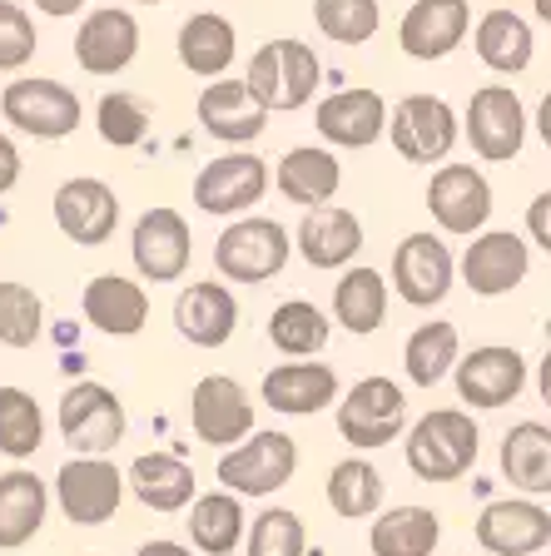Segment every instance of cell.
I'll return each instance as SVG.
<instances>
[{
    "instance_id": "bcb514c9",
    "label": "cell",
    "mask_w": 551,
    "mask_h": 556,
    "mask_svg": "<svg viewBox=\"0 0 551 556\" xmlns=\"http://www.w3.org/2000/svg\"><path fill=\"white\" fill-rule=\"evenodd\" d=\"M527 239L537 243L541 254H551V189H541L527 204Z\"/></svg>"
},
{
    "instance_id": "60d3db41",
    "label": "cell",
    "mask_w": 551,
    "mask_h": 556,
    "mask_svg": "<svg viewBox=\"0 0 551 556\" xmlns=\"http://www.w3.org/2000/svg\"><path fill=\"white\" fill-rule=\"evenodd\" d=\"M150 125H154V110H150V100L135 90H104L100 104H95V129H100V139L110 150H135V144H145Z\"/></svg>"
},
{
    "instance_id": "30bf717a",
    "label": "cell",
    "mask_w": 551,
    "mask_h": 556,
    "mask_svg": "<svg viewBox=\"0 0 551 556\" xmlns=\"http://www.w3.org/2000/svg\"><path fill=\"white\" fill-rule=\"evenodd\" d=\"M50 492H55V507L65 511L70 527H104V521L120 511L129 482H125V472H120L110 457L70 452L65 463H60L55 482H50Z\"/></svg>"
},
{
    "instance_id": "d6a6232c",
    "label": "cell",
    "mask_w": 551,
    "mask_h": 556,
    "mask_svg": "<svg viewBox=\"0 0 551 556\" xmlns=\"http://www.w3.org/2000/svg\"><path fill=\"white\" fill-rule=\"evenodd\" d=\"M174 50H179V65L189 70V75L218 80V75H229L234 55H239V30H234V21H224L218 11H195L179 25Z\"/></svg>"
},
{
    "instance_id": "db71d44e",
    "label": "cell",
    "mask_w": 551,
    "mask_h": 556,
    "mask_svg": "<svg viewBox=\"0 0 551 556\" xmlns=\"http://www.w3.org/2000/svg\"><path fill=\"white\" fill-rule=\"evenodd\" d=\"M531 5H537V21L551 25V0H531Z\"/></svg>"
},
{
    "instance_id": "f6af8a7d",
    "label": "cell",
    "mask_w": 551,
    "mask_h": 556,
    "mask_svg": "<svg viewBox=\"0 0 551 556\" xmlns=\"http://www.w3.org/2000/svg\"><path fill=\"white\" fill-rule=\"evenodd\" d=\"M35 50H40V35H35L30 11L15 5V0H0V70L21 75L35 60Z\"/></svg>"
},
{
    "instance_id": "836d02e7",
    "label": "cell",
    "mask_w": 551,
    "mask_h": 556,
    "mask_svg": "<svg viewBox=\"0 0 551 556\" xmlns=\"http://www.w3.org/2000/svg\"><path fill=\"white\" fill-rule=\"evenodd\" d=\"M437 542H442V517L433 507H417V502L378 511L367 527V552L373 556H433Z\"/></svg>"
},
{
    "instance_id": "8992f818",
    "label": "cell",
    "mask_w": 551,
    "mask_h": 556,
    "mask_svg": "<svg viewBox=\"0 0 551 556\" xmlns=\"http://www.w3.org/2000/svg\"><path fill=\"white\" fill-rule=\"evenodd\" d=\"M0 115H5L11 129H21V135L55 144V139H70L80 129L85 104L65 80H50V75H15V80L0 90Z\"/></svg>"
},
{
    "instance_id": "c3c4849f",
    "label": "cell",
    "mask_w": 551,
    "mask_h": 556,
    "mask_svg": "<svg viewBox=\"0 0 551 556\" xmlns=\"http://www.w3.org/2000/svg\"><path fill=\"white\" fill-rule=\"evenodd\" d=\"M135 556H199L189 542H170V536H154V542H145Z\"/></svg>"
},
{
    "instance_id": "277c9868",
    "label": "cell",
    "mask_w": 551,
    "mask_h": 556,
    "mask_svg": "<svg viewBox=\"0 0 551 556\" xmlns=\"http://www.w3.org/2000/svg\"><path fill=\"white\" fill-rule=\"evenodd\" d=\"M293 472H299V442L278 428H253L243 442L218 452L214 467L218 486H229L239 497H274L293 482Z\"/></svg>"
},
{
    "instance_id": "d590c367",
    "label": "cell",
    "mask_w": 551,
    "mask_h": 556,
    "mask_svg": "<svg viewBox=\"0 0 551 556\" xmlns=\"http://www.w3.org/2000/svg\"><path fill=\"white\" fill-rule=\"evenodd\" d=\"M388 318V278L367 264H348L334 283V324H343L353 338L378 333Z\"/></svg>"
},
{
    "instance_id": "d6986e66",
    "label": "cell",
    "mask_w": 551,
    "mask_h": 556,
    "mask_svg": "<svg viewBox=\"0 0 551 556\" xmlns=\"http://www.w3.org/2000/svg\"><path fill=\"white\" fill-rule=\"evenodd\" d=\"M50 214H55V229L65 233L70 243L100 249V243H110L120 229V194L104 185V179L75 174V179H65V185L55 189Z\"/></svg>"
},
{
    "instance_id": "f907efd6",
    "label": "cell",
    "mask_w": 551,
    "mask_h": 556,
    "mask_svg": "<svg viewBox=\"0 0 551 556\" xmlns=\"http://www.w3.org/2000/svg\"><path fill=\"white\" fill-rule=\"evenodd\" d=\"M531 125H537V139L551 150V90L537 100V115H531Z\"/></svg>"
},
{
    "instance_id": "8fae6325",
    "label": "cell",
    "mask_w": 551,
    "mask_h": 556,
    "mask_svg": "<svg viewBox=\"0 0 551 556\" xmlns=\"http://www.w3.org/2000/svg\"><path fill=\"white\" fill-rule=\"evenodd\" d=\"M268 185H274L268 160L243 144V150H229V154H218V160H209L204 169L195 174V204L204 208V214H214V219H239L253 204H264Z\"/></svg>"
},
{
    "instance_id": "4316f807",
    "label": "cell",
    "mask_w": 551,
    "mask_h": 556,
    "mask_svg": "<svg viewBox=\"0 0 551 556\" xmlns=\"http://www.w3.org/2000/svg\"><path fill=\"white\" fill-rule=\"evenodd\" d=\"M85 324L100 328L110 338H135L150 324V293L129 274H95L80 293Z\"/></svg>"
},
{
    "instance_id": "7402d4cb",
    "label": "cell",
    "mask_w": 551,
    "mask_h": 556,
    "mask_svg": "<svg viewBox=\"0 0 551 556\" xmlns=\"http://www.w3.org/2000/svg\"><path fill=\"white\" fill-rule=\"evenodd\" d=\"M472 532L487 556H541V546L551 542V511L522 492V497L487 502Z\"/></svg>"
},
{
    "instance_id": "1f68e13d",
    "label": "cell",
    "mask_w": 551,
    "mask_h": 556,
    "mask_svg": "<svg viewBox=\"0 0 551 556\" xmlns=\"http://www.w3.org/2000/svg\"><path fill=\"white\" fill-rule=\"evenodd\" d=\"M472 50L492 75H522L537 55V30H531L527 15L506 11V5H492V11L477 21L472 30Z\"/></svg>"
},
{
    "instance_id": "9c48e42d",
    "label": "cell",
    "mask_w": 551,
    "mask_h": 556,
    "mask_svg": "<svg viewBox=\"0 0 551 556\" xmlns=\"http://www.w3.org/2000/svg\"><path fill=\"white\" fill-rule=\"evenodd\" d=\"M527 104L512 85H483L472 90L467 110H462V139L483 164H512L527 144Z\"/></svg>"
},
{
    "instance_id": "83f0119b",
    "label": "cell",
    "mask_w": 551,
    "mask_h": 556,
    "mask_svg": "<svg viewBox=\"0 0 551 556\" xmlns=\"http://www.w3.org/2000/svg\"><path fill=\"white\" fill-rule=\"evenodd\" d=\"M50 482L30 472V467H11V472H0V552H21L40 536L50 517Z\"/></svg>"
},
{
    "instance_id": "8d00e7d4",
    "label": "cell",
    "mask_w": 551,
    "mask_h": 556,
    "mask_svg": "<svg viewBox=\"0 0 551 556\" xmlns=\"http://www.w3.org/2000/svg\"><path fill=\"white\" fill-rule=\"evenodd\" d=\"M323 497L334 507V517L343 521H367L383 511V497H388V486H383V472L378 463H367L363 452H348L343 463H334L328 482H323Z\"/></svg>"
},
{
    "instance_id": "f546056e",
    "label": "cell",
    "mask_w": 551,
    "mask_h": 556,
    "mask_svg": "<svg viewBox=\"0 0 551 556\" xmlns=\"http://www.w3.org/2000/svg\"><path fill=\"white\" fill-rule=\"evenodd\" d=\"M129 497L150 511H189L195 502V467L184 463L179 452H139L135 463L125 467Z\"/></svg>"
},
{
    "instance_id": "6da1fadb",
    "label": "cell",
    "mask_w": 551,
    "mask_h": 556,
    "mask_svg": "<svg viewBox=\"0 0 551 556\" xmlns=\"http://www.w3.org/2000/svg\"><path fill=\"white\" fill-rule=\"evenodd\" d=\"M483 432L462 407H433L402 432V457L417 482H462L477 467Z\"/></svg>"
},
{
    "instance_id": "ab89813d",
    "label": "cell",
    "mask_w": 551,
    "mask_h": 556,
    "mask_svg": "<svg viewBox=\"0 0 551 556\" xmlns=\"http://www.w3.org/2000/svg\"><path fill=\"white\" fill-rule=\"evenodd\" d=\"M46 447V407L35 403V393L5 382L0 388V452L11 463H30Z\"/></svg>"
},
{
    "instance_id": "603a6c76",
    "label": "cell",
    "mask_w": 551,
    "mask_h": 556,
    "mask_svg": "<svg viewBox=\"0 0 551 556\" xmlns=\"http://www.w3.org/2000/svg\"><path fill=\"white\" fill-rule=\"evenodd\" d=\"M472 30V5L467 0H413L408 15L398 21V50L408 60H448L452 50L467 40Z\"/></svg>"
},
{
    "instance_id": "f35d334b",
    "label": "cell",
    "mask_w": 551,
    "mask_h": 556,
    "mask_svg": "<svg viewBox=\"0 0 551 556\" xmlns=\"http://www.w3.org/2000/svg\"><path fill=\"white\" fill-rule=\"evenodd\" d=\"M328 338H334V318L309 299H288L268 313V343L284 358H318Z\"/></svg>"
},
{
    "instance_id": "b9f144b4",
    "label": "cell",
    "mask_w": 551,
    "mask_h": 556,
    "mask_svg": "<svg viewBox=\"0 0 551 556\" xmlns=\"http://www.w3.org/2000/svg\"><path fill=\"white\" fill-rule=\"evenodd\" d=\"M313 25L334 46H367L383 30L378 0H313Z\"/></svg>"
},
{
    "instance_id": "d4e9b609",
    "label": "cell",
    "mask_w": 551,
    "mask_h": 556,
    "mask_svg": "<svg viewBox=\"0 0 551 556\" xmlns=\"http://www.w3.org/2000/svg\"><path fill=\"white\" fill-rule=\"evenodd\" d=\"M174 328H179L184 343L195 348H224L239 328V299L224 278H195L184 283L179 299H174Z\"/></svg>"
},
{
    "instance_id": "7c38bea8",
    "label": "cell",
    "mask_w": 551,
    "mask_h": 556,
    "mask_svg": "<svg viewBox=\"0 0 551 556\" xmlns=\"http://www.w3.org/2000/svg\"><path fill=\"white\" fill-rule=\"evenodd\" d=\"M129 258H135V274L145 283H179L189 274V258H195L189 219L170 204L145 208L129 229Z\"/></svg>"
},
{
    "instance_id": "e575fe53",
    "label": "cell",
    "mask_w": 551,
    "mask_h": 556,
    "mask_svg": "<svg viewBox=\"0 0 551 556\" xmlns=\"http://www.w3.org/2000/svg\"><path fill=\"white\" fill-rule=\"evenodd\" d=\"M497 467L517 492L527 497H547L551 492V428L547 422H512L497 452Z\"/></svg>"
},
{
    "instance_id": "ee69618b",
    "label": "cell",
    "mask_w": 551,
    "mask_h": 556,
    "mask_svg": "<svg viewBox=\"0 0 551 556\" xmlns=\"http://www.w3.org/2000/svg\"><path fill=\"white\" fill-rule=\"evenodd\" d=\"M309 552V527L293 507H264L249 517V536H243V556H303Z\"/></svg>"
},
{
    "instance_id": "ffe728a7",
    "label": "cell",
    "mask_w": 551,
    "mask_h": 556,
    "mask_svg": "<svg viewBox=\"0 0 551 556\" xmlns=\"http://www.w3.org/2000/svg\"><path fill=\"white\" fill-rule=\"evenodd\" d=\"M189 428L209 447H234L253 432V397L243 393V382H234L229 372H209L195 382L189 393Z\"/></svg>"
},
{
    "instance_id": "74e56055",
    "label": "cell",
    "mask_w": 551,
    "mask_h": 556,
    "mask_svg": "<svg viewBox=\"0 0 551 556\" xmlns=\"http://www.w3.org/2000/svg\"><path fill=\"white\" fill-rule=\"evenodd\" d=\"M458 358H462V333L458 324H442V318L413 328L408 343H402V372H408L413 388H437L442 378H452Z\"/></svg>"
},
{
    "instance_id": "7a4b0ae2",
    "label": "cell",
    "mask_w": 551,
    "mask_h": 556,
    "mask_svg": "<svg viewBox=\"0 0 551 556\" xmlns=\"http://www.w3.org/2000/svg\"><path fill=\"white\" fill-rule=\"evenodd\" d=\"M293 258V233L264 214H239L214 239V268L224 283H268Z\"/></svg>"
},
{
    "instance_id": "9a60e30c",
    "label": "cell",
    "mask_w": 551,
    "mask_h": 556,
    "mask_svg": "<svg viewBox=\"0 0 551 556\" xmlns=\"http://www.w3.org/2000/svg\"><path fill=\"white\" fill-rule=\"evenodd\" d=\"M458 274L477 299H502V293L522 289L531 274V243L512 229H483L472 233L467 254L458 258Z\"/></svg>"
},
{
    "instance_id": "7dc6e473",
    "label": "cell",
    "mask_w": 551,
    "mask_h": 556,
    "mask_svg": "<svg viewBox=\"0 0 551 556\" xmlns=\"http://www.w3.org/2000/svg\"><path fill=\"white\" fill-rule=\"evenodd\" d=\"M21 185V150H15V139L0 129V199L11 194Z\"/></svg>"
},
{
    "instance_id": "4dcf8cb0",
    "label": "cell",
    "mask_w": 551,
    "mask_h": 556,
    "mask_svg": "<svg viewBox=\"0 0 551 556\" xmlns=\"http://www.w3.org/2000/svg\"><path fill=\"white\" fill-rule=\"evenodd\" d=\"M184 532H189V546H195L199 556H234V546H243V536H249V511H243V497L239 492H229V486L195 497L189 502V521H184Z\"/></svg>"
},
{
    "instance_id": "cb8c5ba5",
    "label": "cell",
    "mask_w": 551,
    "mask_h": 556,
    "mask_svg": "<svg viewBox=\"0 0 551 556\" xmlns=\"http://www.w3.org/2000/svg\"><path fill=\"white\" fill-rule=\"evenodd\" d=\"M293 249L303 254L309 268L323 274H343L358 254H363V219L343 204H318L303 208L299 229H293Z\"/></svg>"
},
{
    "instance_id": "ba28073f",
    "label": "cell",
    "mask_w": 551,
    "mask_h": 556,
    "mask_svg": "<svg viewBox=\"0 0 551 556\" xmlns=\"http://www.w3.org/2000/svg\"><path fill=\"white\" fill-rule=\"evenodd\" d=\"M388 139L402 164H448L462 139V115L442 94H402L388 110Z\"/></svg>"
},
{
    "instance_id": "3957f363",
    "label": "cell",
    "mask_w": 551,
    "mask_h": 556,
    "mask_svg": "<svg viewBox=\"0 0 551 556\" xmlns=\"http://www.w3.org/2000/svg\"><path fill=\"white\" fill-rule=\"evenodd\" d=\"M334 422H338V438L353 452H378L408 432V393L392 378H383V372L358 378L334 403Z\"/></svg>"
},
{
    "instance_id": "11a10c76",
    "label": "cell",
    "mask_w": 551,
    "mask_h": 556,
    "mask_svg": "<svg viewBox=\"0 0 551 556\" xmlns=\"http://www.w3.org/2000/svg\"><path fill=\"white\" fill-rule=\"evenodd\" d=\"M129 5H160V0H129Z\"/></svg>"
},
{
    "instance_id": "681fc988",
    "label": "cell",
    "mask_w": 551,
    "mask_h": 556,
    "mask_svg": "<svg viewBox=\"0 0 551 556\" xmlns=\"http://www.w3.org/2000/svg\"><path fill=\"white\" fill-rule=\"evenodd\" d=\"M30 5H35L40 15H50V21H70V15L85 11L90 0H30Z\"/></svg>"
},
{
    "instance_id": "7bdbcfd3",
    "label": "cell",
    "mask_w": 551,
    "mask_h": 556,
    "mask_svg": "<svg viewBox=\"0 0 551 556\" xmlns=\"http://www.w3.org/2000/svg\"><path fill=\"white\" fill-rule=\"evenodd\" d=\"M40 333H46V299L30 283L5 278L0 283V348L25 353V348L40 343Z\"/></svg>"
},
{
    "instance_id": "5bb4252c",
    "label": "cell",
    "mask_w": 551,
    "mask_h": 556,
    "mask_svg": "<svg viewBox=\"0 0 551 556\" xmlns=\"http://www.w3.org/2000/svg\"><path fill=\"white\" fill-rule=\"evenodd\" d=\"M427 214L442 233L472 239L492 219V185L477 164H437L427 179Z\"/></svg>"
},
{
    "instance_id": "5b68a950",
    "label": "cell",
    "mask_w": 551,
    "mask_h": 556,
    "mask_svg": "<svg viewBox=\"0 0 551 556\" xmlns=\"http://www.w3.org/2000/svg\"><path fill=\"white\" fill-rule=\"evenodd\" d=\"M55 428L70 452L110 457V452L125 442L129 417H125V403H120L115 388H104V382H95V378H80V382H70L65 397H60Z\"/></svg>"
},
{
    "instance_id": "44dd1931",
    "label": "cell",
    "mask_w": 551,
    "mask_h": 556,
    "mask_svg": "<svg viewBox=\"0 0 551 556\" xmlns=\"http://www.w3.org/2000/svg\"><path fill=\"white\" fill-rule=\"evenodd\" d=\"M313 125H318L323 144H334V150H373L388 135V100L367 85H348V90L323 94Z\"/></svg>"
},
{
    "instance_id": "f1b7e54d",
    "label": "cell",
    "mask_w": 551,
    "mask_h": 556,
    "mask_svg": "<svg viewBox=\"0 0 551 556\" xmlns=\"http://www.w3.org/2000/svg\"><path fill=\"white\" fill-rule=\"evenodd\" d=\"M274 189L288 204L303 208L334 204L338 189H343V164H338V154L328 144H293L274 169Z\"/></svg>"
},
{
    "instance_id": "52a82bcc",
    "label": "cell",
    "mask_w": 551,
    "mask_h": 556,
    "mask_svg": "<svg viewBox=\"0 0 551 556\" xmlns=\"http://www.w3.org/2000/svg\"><path fill=\"white\" fill-rule=\"evenodd\" d=\"M243 80L253 85V94L274 110V115H293L303 104L313 100L323 80V65L313 55V46L284 35V40H268L249 55V70H243Z\"/></svg>"
},
{
    "instance_id": "e0dca14e",
    "label": "cell",
    "mask_w": 551,
    "mask_h": 556,
    "mask_svg": "<svg viewBox=\"0 0 551 556\" xmlns=\"http://www.w3.org/2000/svg\"><path fill=\"white\" fill-rule=\"evenodd\" d=\"M139 55V21L125 5H95L75 30V65L95 80H115Z\"/></svg>"
},
{
    "instance_id": "ac0fdd59",
    "label": "cell",
    "mask_w": 551,
    "mask_h": 556,
    "mask_svg": "<svg viewBox=\"0 0 551 556\" xmlns=\"http://www.w3.org/2000/svg\"><path fill=\"white\" fill-rule=\"evenodd\" d=\"M195 115H199V125H204L209 139L229 144V150H243V144H253V139L268 129V115H274V110L253 94L249 80L218 75V80H209L204 90H199Z\"/></svg>"
},
{
    "instance_id": "484cf974",
    "label": "cell",
    "mask_w": 551,
    "mask_h": 556,
    "mask_svg": "<svg viewBox=\"0 0 551 556\" xmlns=\"http://www.w3.org/2000/svg\"><path fill=\"white\" fill-rule=\"evenodd\" d=\"M259 397L284 417H313L343 397V382H338V372L328 368V363L288 358V363H274V368L264 372Z\"/></svg>"
},
{
    "instance_id": "f5cc1de1",
    "label": "cell",
    "mask_w": 551,
    "mask_h": 556,
    "mask_svg": "<svg viewBox=\"0 0 551 556\" xmlns=\"http://www.w3.org/2000/svg\"><path fill=\"white\" fill-rule=\"evenodd\" d=\"M60 368H65V372H85V353H80V348H75V353H65V363H60Z\"/></svg>"
},
{
    "instance_id": "2e32d148",
    "label": "cell",
    "mask_w": 551,
    "mask_h": 556,
    "mask_svg": "<svg viewBox=\"0 0 551 556\" xmlns=\"http://www.w3.org/2000/svg\"><path fill=\"white\" fill-rule=\"evenodd\" d=\"M452 382H458V397L467 407L497 413V407L522 397V388H527V358L506 343H483V348H472V353L458 358Z\"/></svg>"
},
{
    "instance_id": "816d5d0a",
    "label": "cell",
    "mask_w": 551,
    "mask_h": 556,
    "mask_svg": "<svg viewBox=\"0 0 551 556\" xmlns=\"http://www.w3.org/2000/svg\"><path fill=\"white\" fill-rule=\"evenodd\" d=\"M537 397L551 407V348L541 353V363H537Z\"/></svg>"
},
{
    "instance_id": "4fadbf2b",
    "label": "cell",
    "mask_w": 551,
    "mask_h": 556,
    "mask_svg": "<svg viewBox=\"0 0 551 556\" xmlns=\"http://www.w3.org/2000/svg\"><path fill=\"white\" fill-rule=\"evenodd\" d=\"M458 283V258L442 243V233L417 229L392 249V293L408 308H437Z\"/></svg>"
}]
</instances>
